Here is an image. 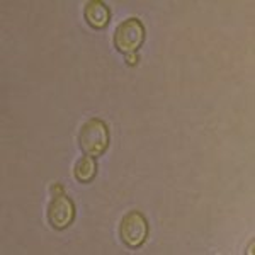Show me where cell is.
I'll list each match as a JSON object with an SVG mask.
<instances>
[{
	"instance_id": "277c9868",
	"label": "cell",
	"mask_w": 255,
	"mask_h": 255,
	"mask_svg": "<svg viewBox=\"0 0 255 255\" xmlns=\"http://www.w3.org/2000/svg\"><path fill=\"white\" fill-rule=\"evenodd\" d=\"M73 218H75V206L70 197L65 194H55L48 208L49 225L56 230H63L72 223Z\"/></svg>"
},
{
	"instance_id": "5b68a950",
	"label": "cell",
	"mask_w": 255,
	"mask_h": 255,
	"mask_svg": "<svg viewBox=\"0 0 255 255\" xmlns=\"http://www.w3.org/2000/svg\"><path fill=\"white\" fill-rule=\"evenodd\" d=\"M85 19L94 29H102V27L108 26L109 19H111V12L108 9L104 2H99V0H94V2H89L85 5Z\"/></svg>"
},
{
	"instance_id": "8992f818",
	"label": "cell",
	"mask_w": 255,
	"mask_h": 255,
	"mask_svg": "<svg viewBox=\"0 0 255 255\" xmlns=\"http://www.w3.org/2000/svg\"><path fill=\"white\" fill-rule=\"evenodd\" d=\"M97 172V163L94 157H89V155H84L75 165V177L80 182H90L94 179Z\"/></svg>"
},
{
	"instance_id": "7a4b0ae2",
	"label": "cell",
	"mask_w": 255,
	"mask_h": 255,
	"mask_svg": "<svg viewBox=\"0 0 255 255\" xmlns=\"http://www.w3.org/2000/svg\"><path fill=\"white\" fill-rule=\"evenodd\" d=\"M143 39H145V27L136 17L123 20L114 32V46L125 55L136 53V49L143 44Z\"/></svg>"
},
{
	"instance_id": "52a82bcc",
	"label": "cell",
	"mask_w": 255,
	"mask_h": 255,
	"mask_svg": "<svg viewBox=\"0 0 255 255\" xmlns=\"http://www.w3.org/2000/svg\"><path fill=\"white\" fill-rule=\"evenodd\" d=\"M126 63L128 65H136L138 63V55L133 53V55H126Z\"/></svg>"
},
{
	"instance_id": "6da1fadb",
	"label": "cell",
	"mask_w": 255,
	"mask_h": 255,
	"mask_svg": "<svg viewBox=\"0 0 255 255\" xmlns=\"http://www.w3.org/2000/svg\"><path fill=\"white\" fill-rule=\"evenodd\" d=\"M80 148L89 157H99L108 150L109 145V129L104 121L94 118L89 119L80 129L79 134Z\"/></svg>"
},
{
	"instance_id": "3957f363",
	"label": "cell",
	"mask_w": 255,
	"mask_h": 255,
	"mask_svg": "<svg viewBox=\"0 0 255 255\" xmlns=\"http://www.w3.org/2000/svg\"><path fill=\"white\" fill-rule=\"evenodd\" d=\"M119 235H121L123 244L136 249L146 240L148 235V223L145 216L139 211H131L125 215L121 220V226H119Z\"/></svg>"
}]
</instances>
